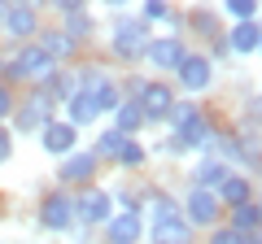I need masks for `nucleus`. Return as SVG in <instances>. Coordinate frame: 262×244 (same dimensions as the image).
Segmentation results:
<instances>
[{
  "mask_svg": "<svg viewBox=\"0 0 262 244\" xmlns=\"http://www.w3.org/2000/svg\"><path fill=\"white\" fill-rule=\"evenodd\" d=\"M140 214H149V227H153V223H175V218H184V209H179L166 192H153V197L144 201Z\"/></svg>",
  "mask_w": 262,
  "mask_h": 244,
  "instance_id": "a211bd4d",
  "label": "nucleus"
},
{
  "mask_svg": "<svg viewBox=\"0 0 262 244\" xmlns=\"http://www.w3.org/2000/svg\"><path fill=\"white\" fill-rule=\"evenodd\" d=\"M48 105H57V101L35 87V96H31V101L22 105V113H18V131H39L44 122H53V109H48Z\"/></svg>",
  "mask_w": 262,
  "mask_h": 244,
  "instance_id": "9d476101",
  "label": "nucleus"
},
{
  "mask_svg": "<svg viewBox=\"0 0 262 244\" xmlns=\"http://www.w3.org/2000/svg\"><path fill=\"white\" fill-rule=\"evenodd\" d=\"M219 197L206 188H188V201H184V223L188 227H219Z\"/></svg>",
  "mask_w": 262,
  "mask_h": 244,
  "instance_id": "f257e3e1",
  "label": "nucleus"
},
{
  "mask_svg": "<svg viewBox=\"0 0 262 244\" xmlns=\"http://www.w3.org/2000/svg\"><path fill=\"white\" fill-rule=\"evenodd\" d=\"M105 5H127V0H105Z\"/></svg>",
  "mask_w": 262,
  "mask_h": 244,
  "instance_id": "ea45409f",
  "label": "nucleus"
},
{
  "mask_svg": "<svg viewBox=\"0 0 262 244\" xmlns=\"http://www.w3.org/2000/svg\"><path fill=\"white\" fill-rule=\"evenodd\" d=\"M227 175H232V170H227L219 157H210V161H201V166H196V175H192L196 183H192V188H206V192H214V188L223 183Z\"/></svg>",
  "mask_w": 262,
  "mask_h": 244,
  "instance_id": "412c9836",
  "label": "nucleus"
},
{
  "mask_svg": "<svg viewBox=\"0 0 262 244\" xmlns=\"http://www.w3.org/2000/svg\"><path fill=\"white\" fill-rule=\"evenodd\" d=\"M175 70H179V83H184L192 96L210 87V57H201V53H188Z\"/></svg>",
  "mask_w": 262,
  "mask_h": 244,
  "instance_id": "1a4fd4ad",
  "label": "nucleus"
},
{
  "mask_svg": "<svg viewBox=\"0 0 262 244\" xmlns=\"http://www.w3.org/2000/svg\"><path fill=\"white\" fill-rule=\"evenodd\" d=\"M140 113L144 118H170V109H175V92H170L166 83H149V87H140Z\"/></svg>",
  "mask_w": 262,
  "mask_h": 244,
  "instance_id": "6e6552de",
  "label": "nucleus"
},
{
  "mask_svg": "<svg viewBox=\"0 0 262 244\" xmlns=\"http://www.w3.org/2000/svg\"><path fill=\"white\" fill-rule=\"evenodd\" d=\"M75 218L79 223H110L114 218V201H110V192H101V188H88L83 197L75 201Z\"/></svg>",
  "mask_w": 262,
  "mask_h": 244,
  "instance_id": "20e7f679",
  "label": "nucleus"
},
{
  "mask_svg": "<svg viewBox=\"0 0 262 244\" xmlns=\"http://www.w3.org/2000/svg\"><path fill=\"white\" fill-rule=\"evenodd\" d=\"M258 39H262V27L258 22H236L232 31H227V53H253L258 48Z\"/></svg>",
  "mask_w": 262,
  "mask_h": 244,
  "instance_id": "f3484780",
  "label": "nucleus"
},
{
  "mask_svg": "<svg viewBox=\"0 0 262 244\" xmlns=\"http://www.w3.org/2000/svg\"><path fill=\"white\" fill-rule=\"evenodd\" d=\"M96 87L88 92V87H79L75 96H70V127H83V122H92L96 118Z\"/></svg>",
  "mask_w": 262,
  "mask_h": 244,
  "instance_id": "6ab92c4d",
  "label": "nucleus"
},
{
  "mask_svg": "<svg viewBox=\"0 0 262 244\" xmlns=\"http://www.w3.org/2000/svg\"><path fill=\"white\" fill-rule=\"evenodd\" d=\"M253 118L262 122V96H258V101H253Z\"/></svg>",
  "mask_w": 262,
  "mask_h": 244,
  "instance_id": "c9c22d12",
  "label": "nucleus"
},
{
  "mask_svg": "<svg viewBox=\"0 0 262 244\" xmlns=\"http://www.w3.org/2000/svg\"><path fill=\"white\" fill-rule=\"evenodd\" d=\"M210 140H214V131H210V122L196 113L192 122H184V127H179V135L170 140V149H175V153H188V149H210Z\"/></svg>",
  "mask_w": 262,
  "mask_h": 244,
  "instance_id": "9b49d317",
  "label": "nucleus"
},
{
  "mask_svg": "<svg viewBox=\"0 0 262 244\" xmlns=\"http://www.w3.org/2000/svg\"><path fill=\"white\" fill-rule=\"evenodd\" d=\"M118 161H122V166H140V161H144V149L127 135V140H122V149H118Z\"/></svg>",
  "mask_w": 262,
  "mask_h": 244,
  "instance_id": "a878e982",
  "label": "nucleus"
},
{
  "mask_svg": "<svg viewBox=\"0 0 262 244\" xmlns=\"http://www.w3.org/2000/svg\"><path fill=\"white\" fill-rule=\"evenodd\" d=\"M192 27H196V31H206V35H214V27H219V22H214V13H206V9H201V13H192Z\"/></svg>",
  "mask_w": 262,
  "mask_h": 244,
  "instance_id": "7c9ffc66",
  "label": "nucleus"
},
{
  "mask_svg": "<svg viewBox=\"0 0 262 244\" xmlns=\"http://www.w3.org/2000/svg\"><path fill=\"white\" fill-rule=\"evenodd\" d=\"M144 48H149V27L136 18H118V27H114V53L118 57H140Z\"/></svg>",
  "mask_w": 262,
  "mask_h": 244,
  "instance_id": "7ed1b4c3",
  "label": "nucleus"
},
{
  "mask_svg": "<svg viewBox=\"0 0 262 244\" xmlns=\"http://www.w3.org/2000/svg\"><path fill=\"white\" fill-rule=\"evenodd\" d=\"M210 244H245V235L232 231V227H214L210 231Z\"/></svg>",
  "mask_w": 262,
  "mask_h": 244,
  "instance_id": "c756f323",
  "label": "nucleus"
},
{
  "mask_svg": "<svg viewBox=\"0 0 262 244\" xmlns=\"http://www.w3.org/2000/svg\"><path fill=\"white\" fill-rule=\"evenodd\" d=\"M5 9H9V5H5V0H0V22H5Z\"/></svg>",
  "mask_w": 262,
  "mask_h": 244,
  "instance_id": "4c0bfd02",
  "label": "nucleus"
},
{
  "mask_svg": "<svg viewBox=\"0 0 262 244\" xmlns=\"http://www.w3.org/2000/svg\"><path fill=\"white\" fill-rule=\"evenodd\" d=\"M214 197H219V205H249V201H253V188H249V179H245V175H227L223 179V183H219V192H214Z\"/></svg>",
  "mask_w": 262,
  "mask_h": 244,
  "instance_id": "4468645a",
  "label": "nucleus"
},
{
  "mask_svg": "<svg viewBox=\"0 0 262 244\" xmlns=\"http://www.w3.org/2000/svg\"><path fill=\"white\" fill-rule=\"evenodd\" d=\"M66 35H70V44H79L83 35H92V18H88V13H70V22H66Z\"/></svg>",
  "mask_w": 262,
  "mask_h": 244,
  "instance_id": "393cba45",
  "label": "nucleus"
},
{
  "mask_svg": "<svg viewBox=\"0 0 262 244\" xmlns=\"http://www.w3.org/2000/svg\"><path fill=\"white\" fill-rule=\"evenodd\" d=\"M5 75H9V79H44V75H53V61L44 57L39 44H22L18 57L5 66Z\"/></svg>",
  "mask_w": 262,
  "mask_h": 244,
  "instance_id": "f03ea898",
  "label": "nucleus"
},
{
  "mask_svg": "<svg viewBox=\"0 0 262 244\" xmlns=\"http://www.w3.org/2000/svg\"><path fill=\"white\" fill-rule=\"evenodd\" d=\"M0 70H5V61H0Z\"/></svg>",
  "mask_w": 262,
  "mask_h": 244,
  "instance_id": "a19ab883",
  "label": "nucleus"
},
{
  "mask_svg": "<svg viewBox=\"0 0 262 244\" xmlns=\"http://www.w3.org/2000/svg\"><path fill=\"white\" fill-rule=\"evenodd\" d=\"M5 161H9V131L0 127V166H5Z\"/></svg>",
  "mask_w": 262,
  "mask_h": 244,
  "instance_id": "f704fd0d",
  "label": "nucleus"
},
{
  "mask_svg": "<svg viewBox=\"0 0 262 244\" xmlns=\"http://www.w3.org/2000/svg\"><path fill=\"white\" fill-rule=\"evenodd\" d=\"M232 231H241V235H253V231H262V209H258V201H249V205H236L232 209Z\"/></svg>",
  "mask_w": 262,
  "mask_h": 244,
  "instance_id": "aec40b11",
  "label": "nucleus"
},
{
  "mask_svg": "<svg viewBox=\"0 0 262 244\" xmlns=\"http://www.w3.org/2000/svg\"><path fill=\"white\" fill-rule=\"evenodd\" d=\"M149 244H192V227L184 218L175 223H153L149 227Z\"/></svg>",
  "mask_w": 262,
  "mask_h": 244,
  "instance_id": "2eb2a0df",
  "label": "nucleus"
},
{
  "mask_svg": "<svg viewBox=\"0 0 262 244\" xmlns=\"http://www.w3.org/2000/svg\"><path fill=\"white\" fill-rule=\"evenodd\" d=\"M39 135H44V153H53V157H70L75 153V127L70 122H44Z\"/></svg>",
  "mask_w": 262,
  "mask_h": 244,
  "instance_id": "f8f14e48",
  "label": "nucleus"
},
{
  "mask_svg": "<svg viewBox=\"0 0 262 244\" xmlns=\"http://www.w3.org/2000/svg\"><path fill=\"white\" fill-rule=\"evenodd\" d=\"M114 122H118V127H114L118 135H131V131H140V127H144V113H140V105H136V101H118Z\"/></svg>",
  "mask_w": 262,
  "mask_h": 244,
  "instance_id": "4be33fe9",
  "label": "nucleus"
},
{
  "mask_svg": "<svg viewBox=\"0 0 262 244\" xmlns=\"http://www.w3.org/2000/svg\"><path fill=\"white\" fill-rule=\"evenodd\" d=\"M245 244H262V231H253V235H245Z\"/></svg>",
  "mask_w": 262,
  "mask_h": 244,
  "instance_id": "e433bc0d",
  "label": "nucleus"
},
{
  "mask_svg": "<svg viewBox=\"0 0 262 244\" xmlns=\"http://www.w3.org/2000/svg\"><path fill=\"white\" fill-rule=\"evenodd\" d=\"M39 48H44L48 61H57V57H70V53H75V44H70V35H66V31H48V35L39 39Z\"/></svg>",
  "mask_w": 262,
  "mask_h": 244,
  "instance_id": "5701e85b",
  "label": "nucleus"
},
{
  "mask_svg": "<svg viewBox=\"0 0 262 244\" xmlns=\"http://www.w3.org/2000/svg\"><path fill=\"white\" fill-rule=\"evenodd\" d=\"M122 140H127V135H118V131H105L101 140H96V153H92V157H96V161H101V157H118Z\"/></svg>",
  "mask_w": 262,
  "mask_h": 244,
  "instance_id": "b1692460",
  "label": "nucleus"
},
{
  "mask_svg": "<svg viewBox=\"0 0 262 244\" xmlns=\"http://www.w3.org/2000/svg\"><path fill=\"white\" fill-rule=\"evenodd\" d=\"M258 48H262V39H258Z\"/></svg>",
  "mask_w": 262,
  "mask_h": 244,
  "instance_id": "79ce46f5",
  "label": "nucleus"
},
{
  "mask_svg": "<svg viewBox=\"0 0 262 244\" xmlns=\"http://www.w3.org/2000/svg\"><path fill=\"white\" fill-rule=\"evenodd\" d=\"M227 13L241 22H253V13H258V0H227Z\"/></svg>",
  "mask_w": 262,
  "mask_h": 244,
  "instance_id": "bb28decb",
  "label": "nucleus"
},
{
  "mask_svg": "<svg viewBox=\"0 0 262 244\" xmlns=\"http://www.w3.org/2000/svg\"><path fill=\"white\" fill-rule=\"evenodd\" d=\"M196 113H201V109H196V105H188V101L179 105V101H175V109H170V122H175V127H184V122H192Z\"/></svg>",
  "mask_w": 262,
  "mask_h": 244,
  "instance_id": "c85d7f7f",
  "label": "nucleus"
},
{
  "mask_svg": "<svg viewBox=\"0 0 262 244\" xmlns=\"http://www.w3.org/2000/svg\"><path fill=\"white\" fill-rule=\"evenodd\" d=\"M144 223H140V209H127V214H114L105 223V240L110 244H140Z\"/></svg>",
  "mask_w": 262,
  "mask_h": 244,
  "instance_id": "39448f33",
  "label": "nucleus"
},
{
  "mask_svg": "<svg viewBox=\"0 0 262 244\" xmlns=\"http://www.w3.org/2000/svg\"><path fill=\"white\" fill-rule=\"evenodd\" d=\"M96 175V157L92 153H70L61 161V183H88Z\"/></svg>",
  "mask_w": 262,
  "mask_h": 244,
  "instance_id": "dca6fc26",
  "label": "nucleus"
},
{
  "mask_svg": "<svg viewBox=\"0 0 262 244\" xmlns=\"http://www.w3.org/2000/svg\"><path fill=\"white\" fill-rule=\"evenodd\" d=\"M0 27L9 31L13 39H27V35L39 31V18H35V9H27V5H13V9H5V22H0Z\"/></svg>",
  "mask_w": 262,
  "mask_h": 244,
  "instance_id": "ddd939ff",
  "label": "nucleus"
},
{
  "mask_svg": "<svg viewBox=\"0 0 262 244\" xmlns=\"http://www.w3.org/2000/svg\"><path fill=\"white\" fill-rule=\"evenodd\" d=\"M9 109H13V96H9V87H0V122L9 118Z\"/></svg>",
  "mask_w": 262,
  "mask_h": 244,
  "instance_id": "72a5a7b5",
  "label": "nucleus"
},
{
  "mask_svg": "<svg viewBox=\"0 0 262 244\" xmlns=\"http://www.w3.org/2000/svg\"><path fill=\"white\" fill-rule=\"evenodd\" d=\"M53 9H61V13H83V5L88 0H48Z\"/></svg>",
  "mask_w": 262,
  "mask_h": 244,
  "instance_id": "473e14b6",
  "label": "nucleus"
},
{
  "mask_svg": "<svg viewBox=\"0 0 262 244\" xmlns=\"http://www.w3.org/2000/svg\"><path fill=\"white\" fill-rule=\"evenodd\" d=\"M144 18H170V5L166 0H149L144 5Z\"/></svg>",
  "mask_w": 262,
  "mask_h": 244,
  "instance_id": "2f4dec72",
  "label": "nucleus"
},
{
  "mask_svg": "<svg viewBox=\"0 0 262 244\" xmlns=\"http://www.w3.org/2000/svg\"><path fill=\"white\" fill-rule=\"evenodd\" d=\"M39 223H44L48 231H66V227L75 223V201L66 197V192H53V197L39 205Z\"/></svg>",
  "mask_w": 262,
  "mask_h": 244,
  "instance_id": "423d86ee",
  "label": "nucleus"
},
{
  "mask_svg": "<svg viewBox=\"0 0 262 244\" xmlns=\"http://www.w3.org/2000/svg\"><path fill=\"white\" fill-rule=\"evenodd\" d=\"M144 57H149L158 70H175L179 61L188 57V48H184V39H179V35H166V39H149Z\"/></svg>",
  "mask_w": 262,
  "mask_h": 244,
  "instance_id": "0eeeda50",
  "label": "nucleus"
},
{
  "mask_svg": "<svg viewBox=\"0 0 262 244\" xmlns=\"http://www.w3.org/2000/svg\"><path fill=\"white\" fill-rule=\"evenodd\" d=\"M258 209H262V201H258Z\"/></svg>",
  "mask_w": 262,
  "mask_h": 244,
  "instance_id": "37998d69",
  "label": "nucleus"
},
{
  "mask_svg": "<svg viewBox=\"0 0 262 244\" xmlns=\"http://www.w3.org/2000/svg\"><path fill=\"white\" fill-rule=\"evenodd\" d=\"M22 5H27V9H35V5H39V0H22Z\"/></svg>",
  "mask_w": 262,
  "mask_h": 244,
  "instance_id": "58836bf2",
  "label": "nucleus"
},
{
  "mask_svg": "<svg viewBox=\"0 0 262 244\" xmlns=\"http://www.w3.org/2000/svg\"><path fill=\"white\" fill-rule=\"evenodd\" d=\"M96 109H118V87H114V83L96 87Z\"/></svg>",
  "mask_w": 262,
  "mask_h": 244,
  "instance_id": "cd10ccee",
  "label": "nucleus"
}]
</instances>
